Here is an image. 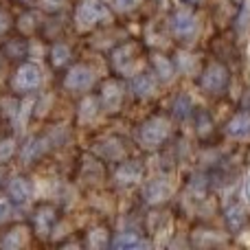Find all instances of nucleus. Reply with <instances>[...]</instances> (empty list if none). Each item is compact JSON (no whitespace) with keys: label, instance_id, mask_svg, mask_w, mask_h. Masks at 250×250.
Masks as SVG:
<instances>
[{"label":"nucleus","instance_id":"nucleus-1","mask_svg":"<svg viewBox=\"0 0 250 250\" xmlns=\"http://www.w3.org/2000/svg\"><path fill=\"white\" fill-rule=\"evenodd\" d=\"M171 134L169 121L163 117H151L138 127V143H141L145 149H156L160 147Z\"/></svg>","mask_w":250,"mask_h":250},{"label":"nucleus","instance_id":"nucleus-2","mask_svg":"<svg viewBox=\"0 0 250 250\" xmlns=\"http://www.w3.org/2000/svg\"><path fill=\"white\" fill-rule=\"evenodd\" d=\"M229 68L222 64H217V62H213V64H208L207 68L202 70V75H200V86H202L204 92H208V95H222V92L229 88Z\"/></svg>","mask_w":250,"mask_h":250},{"label":"nucleus","instance_id":"nucleus-3","mask_svg":"<svg viewBox=\"0 0 250 250\" xmlns=\"http://www.w3.org/2000/svg\"><path fill=\"white\" fill-rule=\"evenodd\" d=\"M105 18V7L101 4V0H82L75 9V24L79 29H92L95 24H99Z\"/></svg>","mask_w":250,"mask_h":250},{"label":"nucleus","instance_id":"nucleus-4","mask_svg":"<svg viewBox=\"0 0 250 250\" xmlns=\"http://www.w3.org/2000/svg\"><path fill=\"white\" fill-rule=\"evenodd\" d=\"M169 31L180 40H189L198 33V18L189 9H176L169 16Z\"/></svg>","mask_w":250,"mask_h":250},{"label":"nucleus","instance_id":"nucleus-5","mask_svg":"<svg viewBox=\"0 0 250 250\" xmlns=\"http://www.w3.org/2000/svg\"><path fill=\"white\" fill-rule=\"evenodd\" d=\"M40 83H42V70L38 64H31V62H22L18 66L16 75H13V88L20 92H31L38 90Z\"/></svg>","mask_w":250,"mask_h":250},{"label":"nucleus","instance_id":"nucleus-6","mask_svg":"<svg viewBox=\"0 0 250 250\" xmlns=\"http://www.w3.org/2000/svg\"><path fill=\"white\" fill-rule=\"evenodd\" d=\"M136 57H138V46L134 42H127V44H121L112 51L110 55V64L112 68L117 70L119 75H132L134 73V66H136Z\"/></svg>","mask_w":250,"mask_h":250},{"label":"nucleus","instance_id":"nucleus-7","mask_svg":"<svg viewBox=\"0 0 250 250\" xmlns=\"http://www.w3.org/2000/svg\"><path fill=\"white\" fill-rule=\"evenodd\" d=\"M95 83V70L86 64H77L64 75V88L70 92H86Z\"/></svg>","mask_w":250,"mask_h":250},{"label":"nucleus","instance_id":"nucleus-8","mask_svg":"<svg viewBox=\"0 0 250 250\" xmlns=\"http://www.w3.org/2000/svg\"><path fill=\"white\" fill-rule=\"evenodd\" d=\"M31 224H33V230H35L38 237H48V235L53 233V229H55V224H57V208L48 202L40 204V207L33 211V220H31Z\"/></svg>","mask_w":250,"mask_h":250},{"label":"nucleus","instance_id":"nucleus-9","mask_svg":"<svg viewBox=\"0 0 250 250\" xmlns=\"http://www.w3.org/2000/svg\"><path fill=\"white\" fill-rule=\"evenodd\" d=\"M99 104H101V110H105V112H110V114L119 112L123 105V86L121 83L114 82V79L105 82L99 92Z\"/></svg>","mask_w":250,"mask_h":250},{"label":"nucleus","instance_id":"nucleus-10","mask_svg":"<svg viewBox=\"0 0 250 250\" xmlns=\"http://www.w3.org/2000/svg\"><path fill=\"white\" fill-rule=\"evenodd\" d=\"M31 195H33V182L26 176H13L11 180L7 182V198L11 200L13 204L29 202Z\"/></svg>","mask_w":250,"mask_h":250},{"label":"nucleus","instance_id":"nucleus-11","mask_svg":"<svg viewBox=\"0 0 250 250\" xmlns=\"http://www.w3.org/2000/svg\"><path fill=\"white\" fill-rule=\"evenodd\" d=\"M169 195H171V185L165 178L149 180L143 189V198H145L147 204H163L165 200H169Z\"/></svg>","mask_w":250,"mask_h":250},{"label":"nucleus","instance_id":"nucleus-12","mask_svg":"<svg viewBox=\"0 0 250 250\" xmlns=\"http://www.w3.org/2000/svg\"><path fill=\"white\" fill-rule=\"evenodd\" d=\"M143 178V165L138 160H123L114 171V180L121 187H129Z\"/></svg>","mask_w":250,"mask_h":250},{"label":"nucleus","instance_id":"nucleus-13","mask_svg":"<svg viewBox=\"0 0 250 250\" xmlns=\"http://www.w3.org/2000/svg\"><path fill=\"white\" fill-rule=\"evenodd\" d=\"M97 154L105 160H119L125 156V147H123V141L117 136H108L104 141L97 143Z\"/></svg>","mask_w":250,"mask_h":250},{"label":"nucleus","instance_id":"nucleus-14","mask_svg":"<svg viewBox=\"0 0 250 250\" xmlns=\"http://www.w3.org/2000/svg\"><path fill=\"white\" fill-rule=\"evenodd\" d=\"M48 149V143H46V136H33L22 145V151H20V158L22 163H35L40 156H44V151Z\"/></svg>","mask_w":250,"mask_h":250},{"label":"nucleus","instance_id":"nucleus-15","mask_svg":"<svg viewBox=\"0 0 250 250\" xmlns=\"http://www.w3.org/2000/svg\"><path fill=\"white\" fill-rule=\"evenodd\" d=\"M132 92L138 99H149L156 95V79L149 73H138L132 77Z\"/></svg>","mask_w":250,"mask_h":250},{"label":"nucleus","instance_id":"nucleus-16","mask_svg":"<svg viewBox=\"0 0 250 250\" xmlns=\"http://www.w3.org/2000/svg\"><path fill=\"white\" fill-rule=\"evenodd\" d=\"M149 64H151V70H154V77H158L160 82H171L173 79V73H176V66L171 64V60L160 53H154L149 57Z\"/></svg>","mask_w":250,"mask_h":250},{"label":"nucleus","instance_id":"nucleus-17","mask_svg":"<svg viewBox=\"0 0 250 250\" xmlns=\"http://www.w3.org/2000/svg\"><path fill=\"white\" fill-rule=\"evenodd\" d=\"M226 134L230 138H246L250 136V112H237L226 123Z\"/></svg>","mask_w":250,"mask_h":250},{"label":"nucleus","instance_id":"nucleus-18","mask_svg":"<svg viewBox=\"0 0 250 250\" xmlns=\"http://www.w3.org/2000/svg\"><path fill=\"white\" fill-rule=\"evenodd\" d=\"M70 57H73V51H70L68 44L64 42H55L51 46V53H48V62H51L53 68H64V66L70 64Z\"/></svg>","mask_w":250,"mask_h":250},{"label":"nucleus","instance_id":"nucleus-19","mask_svg":"<svg viewBox=\"0 0 250 250\" xmlns=\"http://www.w3.org/2000/svg\"><path fill=\"white\" fill-rule=\"evenodd\" d=\"M26 51H29V46H26V38H13V40H7L2 46V53L4 57H9V60L13 62H20L26 57Z\"/></svg>","mask_w":250,"mask_h":250},{"label":"nucleus","instance_id":"nucleus-20","mask_svg":"<svg viewBox=\"0 0 250 250\" xmlns=\"http://www.w3.org/2000/svg\"><path fill=\"white\" fill-rule=\"evenodd\" d=\"M101 110V104L95 99V97H86V99L79 104V110H77V119L79 123H92L97 119Z\"/></svg>","mask_w":250,"mask_h":250},{"label":"nucleus","instance_id":"nucleus-21","mask_svg":"<svg viewBox=\"0 0 250 250\" xmlns=\"http://www.w3.org/2000/svg\"><path fill=\"white\" fill-rule=\"evenodd\" d=\"M224 220L230 230H242L246 224V211L242 208V204H230L224 211Z\"/></svg>","mask_w":250,"mask_h":250},{"label":"nucleus","instance_id":"nucleus-22","mask_svg":"<svg viewBox=\"0 0 250 250\" xmlns=\"http://www.w3.org/2000/svg\"><path fill=\"white\" fill-rule=\"evenodd\" d=\"M24 244H26V230L22 229V226H16V229L7 230V233L2 235V239H0V246L7 250H18L24 246Z\"/></svg>","mask_w":250,"mask_h":250},{"label":"nucleus","instance_id":"nucleus-23","mask_svg":"<svg viewBox=\"0 0 250 250\" xmlns=\"http://www.w3.org/2000/svg\"><path fill=\"white\" fill-rule=\"evenodd\" d=\"M110 246L117 250H134V248H143L145 242H143L136 233H121L114 239H110Z\"/></svg>","mask_w":250,"mask_h":250},{"label":"nucleus","instance_id":"nucleus-24","mask_svg":"<svg viewBox=\"0 0 250 250\" xmlns=\"http://www.w3.org/2000/svg\"><path fill=\"white\" fill-rule=\"evenodd\" d=\"M191 112H193V104H191L189 95H178L171 101V114L176 119H187Z\"/></svg>","mask_w":250,"mask_h":250},{"label":"nucleus","instance_id":"nucleus-25","mask_svg":"<svg viewBox=\"0 0 250 250\" xmlns=\"http://www.w3.org/2000/svg\"><path fill=\"white\" fill-rule=\"evenodd\" d=\"M18 29H20V33H24V38H29L40 29V22H35V16L31 11H24L18 18Z\"/></svg>","mask_w":250,"mask_h":250},{"label":"nucleus","instance_id":"nucleus-26","mask_svg":"<svg viewBox=\"0 0 250 250\" xmlns=\"http://www.w3.org/2000/svg\"><path fill=\"white\" fill-rule=\"evenodd\" d=\"M16 141L11 136H0V165H7L16 154Z\"/></svg>","mask_w":250,"mask_h":250},{"label":"nucleus","instance_id":"nucleus-27","mask_svg":"<svg viewBox=\"0 0 250 250\" xmlns=\"http://www.w3.org/2000/svg\"><path fill=\"white\" fill-rule=\"evenodd\" d=\"M195 127H198L200 136H208V134L213 132V119L208 117L207 110H200V112H195Z\"/></svg>","mask_w":250,"mask_h":250},{"label":"nucleus","instance_id":"nucleus-28","mask_svg":"<svg viewBox=\"0 0 250 250\" xmlns=\"http://www.w3.org/2000/svg\"><path fill=\"white\" fill-rule=\"evenodd\" d=\"M88 246L92 248H105L110 246V239H108V233H105V229H95L88 233Z\"/></svg>","mask_w":250,"mask_h":250},{"label":"nucleus","instance_id":"nucleus-29","mask_svg":"<svg viewBox=\"0 0 250 250\" xmlns=\"http://www.w3.org/2000/svg\"><path fill=\"white\" fill-rule=\"evenodd\" d=\"M178 68H180L182 73L193 75L195 70H198V60H195L193 55H189V53H178Z\"/></svg>","mask_w":250,"mask_h":250},{"label":"nucleus","instance_id":"nucleus-30","mask_svg":"<svg viewBox=\"0 0 250 250\" xmlns=\"http://www.w3.org/2000/svg\"><path fill=\"white\" fill-rule=\"evenodd\" d=\"M38 4H40V9H42L44 13H60L62 11V7L66 4V0H38Z\"/></svg>","mask_w":250,"mask_h":250},{"label":"nucleus","instance_id":"nucleus-31","mask_svg":"<svg viewBox=\"0 0 250 250\" xmlns=\"http://www.w3.org/2000/svg\"><path fill=\"white\" fill-rule=\"evenodd\" d=\"M138 2H141V0H114V7H117V11L127 13V11H132V9H136Z\"/></svg>","mask_w":250,"mask_h":250},{"label":"nucleus","instance_id":"nucleus-32","mask_svg":"<svg viewBox=\"0 0 250 250\" xmlns=\"http://www.w3.org/2000/svg\"><path fill=\"white\" fill-rule=\"evenodd\" d=\"M9 29H11V16H9L7 11H2V9H0V38H2V35H7Z\"/></svg>","mask_w":250,"mask_h":250},{"label":"nucleus","instance_id":"nucleus-33","mask_svg":"<svg viewBox=\"0 0 250 250\" xmlns=\"http://www.w3.org/2000/svg\"><path fill=\"white\" fill-rule=\"evenodd\" d=\"M11 215V200L9 198H0V224Z\"/></svg>","mask_w":250,"mask_h":250},{"label":"nucleus","instance_id":"nucleus-34","mask_svg":"<svg viewBox=\"0 0 250 250\" xmlns=\"http://www.w3.org/2000/svg\"><path fill=\"white\" fill-rule=\"evenodd\" d=\"M248 24H250V0L244 4V13H239V29L244 31Z\"/></svg>","mask_w":250,"mask_h":250},{"label":"nucleus","instance_id":"nucleus-35","mask_svg":"<svg viewBox=\"0 0 250 250\" xmlns=\"http://www.w3.org/2000/svg\"><path fill=\"white\" fill-rule=\"evenodd\" d=\"M244 200H246V202L250 204V173L246 176V180H244Z\"/></svg>","mask_w":250,"mask_h":250},{"label":"nucleus","instance_id":"nucleus-36","mask_svg":"<svg viewBox=\"0 0 250 250\" xmlns=\"http://www.w3.org/2000/svg\"><path fill=\"white\" fill-rule=\"evenodd\" d=\"M182 2H185V4H200L202 0H182Z\"/></svg>","mask_w":250,"mask_h":250},{"label":"nucleus","instance_id":"nucleus-37","mask_svg":"<svg viewBox=\"0 0 250 250\" xmlns=\"http://www.w3.org/2000/svg\"><path fill=\"white\" fill-rule=\"evenodd\" d=\"M2 180H4V169H2V165H0V187H2Z\"/></svg>","mask_w":250,"mask_h":250},{"label":"nucleus","instance_id":"nucleus-38","mask_svg":"<svg viewBox=\"0 0 250 250\" xmlns=\"http://www.w3.org/2000/svg\"><path fill=\"white\" fill-rule=\"evenodd\" d=\"M18 2H22V4H33V2H38V0H18Z\"/></svg>","mask_w":250,"mask_h":250}]
</instances>
